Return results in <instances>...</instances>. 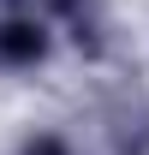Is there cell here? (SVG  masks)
Returning <instances> with one entry per match:
<instances>
[{"instance_id": "obj_1", "label": "cell", "mask_w": 149, "mask_h": 155, "mask_svg": "<svg viewBox=\"0 0 149 155\" xmlns=\"http://www.w3.org/2000/svg\"><path fill=\"white\" fill-rule=\"evenodd\" d=\"M42 24H30V18H6L0 24V60L6 66H36L42 60Z\"/></svg>"}, {"instance_id": "obj_2", "label": "cell", "mask_w": 149, "mask_h": 155, "mask_svg": "<svg viewBox=\"0 0 149 155\" xmlns=\"http://www.w3.org/2000/svg\"><path fill=\"white\" fill-rule=\"evenodd\" d=\"M24 155H66V149H60L54 137H36V143H30V149H24Z\"/></svg>"}]
</instances>
